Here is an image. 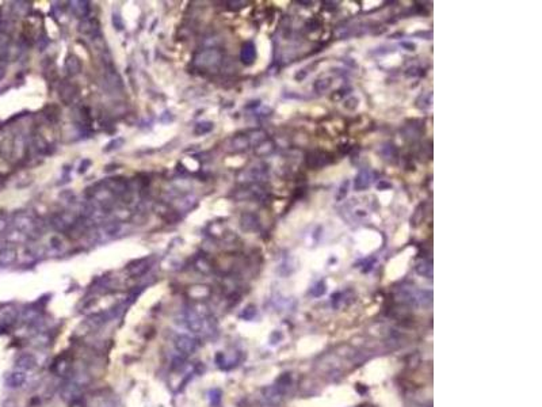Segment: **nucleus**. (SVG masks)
I'll use <instances>...</instances> for the list:
<instances>
[{"mask_svg": "<svg viewBox=\"0 0 542 407\" xmlns=\"http://www.w3.org/2000/svg\"><path fill=\"white\" fill-rule=\"evenodd\" d=\"M186 325L189 327V330H191L194 334L197 335H209L212 334V327H210V322L206 316H203L201 314H195V312H191L187 314L186 316Z\"/></svg>", "mask_w": 542, "mask_h": 407, "instance_id": "nucleus-2", "label": "nucleus"}, {"mask_svg": "<svg viewBox=\"0 0 542 407\" xmlns=\"http://www.w3.org/2000/svg\"><path fill=\"white\" fill-rule=\"evenodd\" d=\"M331 84H332V81H329V79H321V81H317L316 83H314L313 90L316 91V93L323 94L329 90Z\"/></svg>", "mask_w": 542, "mask_h": 407, "instance_id": "nucleus-8", "label": "nucleus"}, {"mask_svg": "<svg viewBox=\"0 0 542 407\" xmlns=\"http://www.w3.org/2000/svg\"><path fill=\"white\" fill-rule=\"evenodd\" d=\"M69 407H86V403H84V401L81 398H79V399H75V401L69 402Z\"/></svg>", "mask_w": 542, "mask_h": 407, "instance_id": "nucleus-12", "label": "nucleus"}, {"mask_svg": "<svg viewBox=\"0 0 542 407\" xmlns=\"http://www.w3.org/2000/svg\"><path fill=\"white\" fill-rule=\"evenodd\" d=\"M374 182V173L370 170V168H362L355 177V182H354V189L358 191L366 190L368 187L371 186V183Z\"/></svg>", "mask_w": 542, "mask_h": 407, "instance_id": "nucleus-5", "label": "nucleus"}, {"mask_svg": "<svg viewBox=\"0 0 542 407\" xmlns=\"http://www.w3.org/2000/svg\"><path fill=\"white\" fill-rule=\"evenodd\" d=\"M348 185H350L348 181H345V182L340 185V187H339L338 190V194H336V200H343V198L347 196V193H348Z\"/></svg>", "mask_w": 542, "mask_h": 407, "instance_id": "nucleus-11", "label": "nucleus"}, {"mask_svg": "<svg viewBox=\"0 0 542 407\" xmlns=\"http://www.w3.org/2000/svg\"><path fill=\"white\" fill-rule=\"evenodd\" d=\"M36 366H37V358L31 353H23L15 360V368L18 370H22V372L34 369Z\"/></svg>", "mask_w": 542, "mask_h": 407, "instance_id": "nucleus-6", "label": "nucleus"}, {"mask_svg": "<svg viewBox=\"0 0 542 407\" xmlns=\"http://www.w3.org/2000/svg\"><path fill=\"white\" fill-rule=\"evenodd\" d=\"M72 368H74L72 358L67 354L58 356L52 364V372L55 373L56 376L64 377V379H67L72 373Z\"/></svg>", "mask_w": 542, "mask_h": 407, "instance_id": "nucleus-4", "label": "nucleus"}, {"mask_svg": "<svg viewBox=\"0 0 542 407\" xmlns=\"http://www.w3.org/2000/svg\"><path fill=\"white\" fill-rule=\"evenodd\" d=\"M174 346L176 349V352L180 356H191L193 353L197 352L198 349V341L195 338H193L190 335H186V334H178L175 339H174Z\"/></svg>", "mask_w": 542, "mask_h": 407, "instance_id": "nucleus-3", "label": "nucleus"}, {"mask_svg": "<svg viewBox=\"0 0 542 407\" xmlns=\"http://www.w3.org/2000/svg\"><path fill=\"white\" fill-rule=\"evenodd\" d=\"M26 383V372L15 369L6 376V386L8 388H20Z\"/></svg>", "mask_w": 542, "mask_h": 407, "instance_id": "nucleus-7", "label": "nucleus"}, {"mask_svg": "<svg viewBox=\"0 0 542 407\" xmlns=\"http://www.w3.org/2000/svg\"><path fill=\"white\" fill-rule=\"evenodd\" d=\"M416 103H420L418 107H420V109H423V110H426V109H428L430 106H431V94H423V95H420L419 99L416 101Z\"/></svg>", "mask_w": 542, "mask_h": 407, "instance_id": "nucleus-10", "label": "nucleus"}, {"mask_svg": "<svg viewBox=\"0 0 542 407\" xmlns=\"http://www.w3.org/2000/svg\"><path fill=\"white\" fill-rule=\"evenodd\" d=\"M88 380L86 379L84 373H71L69 376L64 380V383L60 387V395L64 401L72 402L75 399L81 398V395L87 388Z\"/></svg>", "mask_w": 542, "mask_h": 407, "instance_id": "nucleus-1", "label": "nucleus"}, {"mask_svg": "<svg viewBox=\"0 0 542 407\" xmlns=\"http://www.w3.org/2000/svg\"><path fill=\"white\" fill-rule=\"evenodd\" d=\"M416 270H418V273H419V274H423V276H427V277H430V276H431V271H432L431 262H430V261H422V262H419V264H418V266H416Z\"/></svg>", "mask_w": 542, "mask_h": 407, "instance_id": "nucleus-9", "label": "nucleus"}]
</instances>
